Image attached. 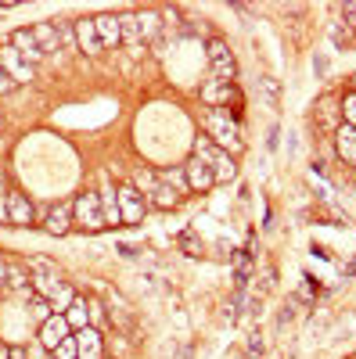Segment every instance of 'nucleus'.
I'll return each mask as SVG.
<instances>
[{
  "label": "nucleus",
  "mask_w": 356,
  "mask_h": 359,
  "mask_svg": "<svg viewBox=\"0 0 356 359\" xmlns=\"http://www.w3.org/2000/svg\"><path fill=\"white\" fill-rule=\"evenodd\" d=\"M115 194H119V212H123V223H140L144 219V208H147V198L133 184H123Z\"/></svg>",
  "instance_id": "7ed1b4c3"
},
{
  "label": "nucleus",
  "mask_w": 356,
  "mask_h": 359,
  "mask_svg": "<svg viewBox=\"0 0 356 359\" xmlns=\"http://www.w3.org/2000/svg\"><path fill=\"white\" fill-rule=\"evenodd\" d=\"M331 43H335L338 50H349V47H352V29L342 25V22H335V25H331Z\"/></svg>",
  "instance_id": "bb28decb"
},
{
  "label": "nucleus",
  "mask_w": 356,
  "mask_h": 359,
  "mask_svg": "<svg viewBox=\"0 0 356 359\" xmlns=\"http://www.w3.org/2000/svg\"><path fill=\"white\" fill-rule=\"evenodd\" d=\"M335 147H338V155H342L345 162H356V130L342 123V126L335 130Z\"/></svg>",
  "instance_id": "2eb2a0df"
},
{
  "label": "nucleus",
  "mask_w": 356,
  "mask_h": 359,
  "mask_svg": "<svg viewBox=\"0 0 356 359\" xmlns=\"http://www.w3.org/2000/svg\"><path fill=\"white\" fill-rule=\"evenodd\" d=\"M0 287H8V266L0 262Z\"/></svg>",
  "instance_id": "79ce46f5"
},
{
  "label": "nucleus",
  "mask_w": 356,
  "mask_h": 359,
  "mask_svg": "<svg viewBox=\"0 0 356 359\" xmlns=\"http://www.w3.org/2000/svg\"><path fill=\"white\" fill-rule=\"evenodd\" d=\"M86 313H91V327H94V331H98V327L108 320V316H105V306L98 302V298H94V302H86Z\"/></svg>",
  "instance_id": "7c9ffc66"
},
{
  "label": "nucleus",
  "mask_w": 356,
  "mask_h": 359,
  "mask_svg": "<svg viewBox=\"0 0 356 359\" xmlns=\"http://www.w3.org/2000/svg\"><path fill=\"white\" fill-rule=\"evenodd\" d=\"M0 223H8V194H0Z\"/></svg>",
  "instance_id": "a19ab883"
},
{
  "label": "nucleus",
  "mask_w": 356,
  "mask_h": 359,
  "mask_svg": "<svg viewBox=\"0 0 356 359\" xmlns=\"http://www.w3.org/2000/svg\"><path fill=\"white\" fill-rule=\"evenodd\" d=\"M133 187H137L140 194H152V191L159 187V176H155V172H147V169H144V172H137V184H133Z\"/></svg>",
  "instance_id": "c756f323"
},
{
  "label": "nucleus",
  "mask_w": 356,
  "mask_h": 359,
  "mask_svg": "<svg viewBox=\"0 0 356 359\" xmlns=\"http://www.w3.org/2000/svg\"><path fill=\"white\" fill-rule=\"evenodd\" d=\"M352 184H356V172H352Z\"/></svg>",
  "instance_id": "a18cd8bd"
},
{
  "label": "nucleus",
  "mask_w": 356,
  "mask_h": 359,
  "mask_svg": "<svg viewBox=\"0 0 356 359\" xmlns=\"http://www.w3.org/2000/svg\"><path fill=\"white\" fill-rule=\"evenodd\" d=\"M15 86H18V83H15V79H11V76L4 72V69H0V97H4V94H11Z\"/></svg>",
  "instance_id": "72a5a7b5"
},
{
  "label": "nucleus",
  "mask_w": 356,
  "mask_h": 359,
  "mask_svg": "<svg viewBox=\"0 0 356 359\" xmlns=\"http://www.w3.org/2000/svg\"><path fill=\"white\" fill-rule=\"evenodd\" d=\"M98 198H101V212H105V226H119L123 223V212H119V194H115V187H101L98 191Z\"/></svg>",
  "instance_id": "4468645a"
},
{
  "label": "nucleus",
  "mask_w": 356,
  "mask_h": 359,
  "mask_svg": "<svg viewBox=\"0 0 356 359\" xmlns=\"http://www.w3.org/2000/svg\"><path fill=\"white\" fill-rule=\"evenodd\" d=\"M119 29H123V43L140 47V40H144V29H140V18H137V15H119Z\"/></svg>",
  "instance_id": "f3484780"
},
{
  "label": "nucleus",
  "mask_w": 356,
  "mask_h": 359,
  "mask_svg": "<svg viewBox=\"0 0 356 359\" xmlns=\"http://www.w3.org/2000/svg\"><path fill=\"white\" fill-rule=\"evenodd\" d=\"M205 126V137H209L220 151H242V130H237V123L230 118V108H209L202 118Z\"/></svg>",
  "instance_id": "f257e3e1"
},
{
  "label": "nucleus",
  "mask_w": 356,
  "mask_h": 359,
  "mask_svg": "<svg viewBox=\"0 0 356 359\" xmlns=\"http://www.w3.org/2000/svg\"><path fill=\"white\" fill-rule=\"evenodd\" d=\"M338 111H342V123L356 130V94H352V90L345 94V101H342V108H338Z\"/></svg>",
  "instance_id": "cd10ccee"
},
{
  "label": "nucleus",
  "mask_w": 356,
  "mask_h": 359,
  "mask_svg": "<svg viewBox=\"0 0 356 359\" xmlns=\"http://www.w3.org/2000/svg\"><path fill=\"white\" fill-rule=\"evenodd\" d=\"M40 348H47V352H54L58 345H62L65 338H72V331H69V323H65V316H51L47 323H40Z\"/></svg>",
  "instance_id": "423d86ee"
},
{
  "label": "nucleus",
  "mask_w": 356,
  "mask_h": 359,
  "mask_svg": "<svg viewBox=\"0 0 356 359\" xmlns=\"http://www.w3.org/2000/svg\"><path fill=\"white\" fill-rule=\"evenodd\" d=\"M72 33H76V43H79V50H83V54H101V50H105V47H101V40H98L94 18H79V22L72 25Z\"/></svg>",
  "instance_id": "1a4fd4ad"
},
{
  "label": "nucleus",
  "mask_w": 356,
  "mask_h": 359,
  "mask_svg": "<svg viewBox=\"0 0 356 359\" xmlns=\"http://www.w3.org/2000/svg\"><path fill=\"white\" fill-rule=\"evenodd\" d=\"M8 223H15V226L33 223V201H29L25 194H18V191L8 194Z\"/></svg>",
  "instance_id": "9b49d317"
},
{
  "label": "nucleus",
  "mask_w": 356,
  "mask_h": 359,
  "mask_svg": "<svg viewBox=\"0 0 356 359\" xmlns=\"http://www.w3.org/2000/svg\"><path fill=\"white\" fill-rule=\"evenodd\" d=\"M180 241H184V248H187V255H202V248L195 245V237H191V233H184V237H180Z\"/></svg>",
  "instance_id": "e433bc0d"
},
{
  "label": "nucleus",
  "mask_w": 356,
  "mask_h": 359,
  "mask_svg": "<svg viewBox=\"0 0 356 359\" xmlns=\"http://www.w3.org/2000/svg\"><path fill=\"white\" fill-rule=\"evenodd\" d=\"M94 29H98V40H101V47H115V43H123V29H119V15H98V18H94Z\"/></svg>",
  "instance_id": "f8f14e48"
},
{
  "label": "nucleus",
  "mask_w": 356,
  "mask_h": 359,
  "mask_svg": "<svg viewBox=\"0 0 356 359\" xmlns=\"http://www.w3.org/2000/svg\"><path fill=\"white\" fill-rule=\"evenodd\" d=\"M54 359H79V355H76V338H65L62 345H58V348H54Z\"/></svg>",
  "instance_id": "2f4dec72"
},
{
  "label": "nucleus",
  "mask_w": 356,
  "mask_h": 359,
  "mask_svg": "<svg viewBox=\"0 0 356 359\" xmlns=\"http://www.w3.org/2000/svg\"><path fill=\"white\" fill-rule=\"evenodd\" d=\"M202 101H209L213 108H223V104L237 101V86H234V83H216V79H209V83L202 86Z\"/></svg>",
  "instance_id": "9d476101"
},
{
  "label": "nucleus",
  "mask_w": 356,
  "mask_h": 359,
  "mask_svg": "<svg viewBox=\"0 0 356 359\" xmlns=\"http://www.w3.org/2000/svg\"><path fill=\"white\" fill-rule=\"evenodd\" d=\"M291 316H295V309H291V306H284V309H281V316H277V327L291 323Z\"/></svg>",
  "instance_id": "4c0bfd02"
},
{
  "label": "nucleus",
  "mask_w": 356,
  "mask_h": 359,
  "mask_svg": "<svg viewBox=\"0 0 356 359\" xmlns=\"http://www.w3.org/2000/svg\"><path fill=\"white\" fill-rule=\"evenodd\" d=\"M33 40L40 43V50L44 54H51V50H58V25L54 22H40V25H33Z\"/></svg>",
  "instance_id": "dca6fc26"
},
{
  "label": "nucleus",
  "mask_w": 356,
  "mask_h": 359,
  "mask_svg": "<svg viewBox=\"0 0 356 359\" xmlns=\"http://www.w3.org/2000/svg\"><path fill=\"white\" fill-rule=\"evenodd\" d=\"M72 338H76V355L79 359H101L105 355V338H101V331H94V327H83V331H76Z\"/></svg>",
  "instance_id": "0eeeda50"
},
{
  "label": "nucleus",
  "mask_w": 356,
  "mask_h": 359,
  "mask_svg": "<svg viewBox=\"0 0 356 359\" xmlns=\"http://www.w3.org/2000/svg\"><path fill=\"white\" fill-rule=\"evenodd\" d=\"M249 352H252V355L263 352V334H252V338H249Z\"/></svg>",
  "instance_id": "58836bf2"
},
{
  "label": "nucleus",
  "mask_w": 356,
  "mask_h": 359,
  "mask_svg": "<svg viewBox=\"0 0 356 359\" xmlns=\"http://www.w3.org/2000/svg\"><path fill=\"white\" fill-rule=\"evenodd\" d=\"M152 205L155 208H176V205H180V194H176L173 187H166V184H159L152 191Z\"/></svg>",
  "instance_id": "4be33fe9"
},
{
  "label": "nucleus",
  "mask_w": 356,
  "mask_h": 359,
  "mask_svg": "<svg viewBox=\"0 0 356 359\" xmlns=\"http://www.w3.org/2000/svg\"><path fill=\"white\" fill-rule=\"evenodd\" d=\"M65 323H69V331H83V327H91V313H86L83 298H76V302L65 309Z\"/></svg>",
  "instance_id": "6ab92c4d"
},
{
  "label": "nucleus",
  "mask_w": 356,
  "mask_h": 359,
  "mask_svg": "<svg viewBox=\"0 0 356 359\" xmlns=\"http://www.w3.org/2000/svg\"><path fill=\"white\" fill-rule=\"evenodd\" d=\"M69 226H72V205H54L51 212H47L44 230L54 233V237H62V233H69Z\"/></svg>",
  "instance_id": "ddd939ff"
},
{
  "label": "nucleus",
  "mask_w": 356,
  "mask_h": 359,
  "mask_svg": "<svg viewBox=\"0 0 356 359\" xmlns=\"http://www.w3.org/2000/svg\"><path fill=\"white\" fill-rule=\"evenodd\" d=\"M352 94H356V76H352Z\"/></svg>",
  "instance_id": "c03bdc74"
},
{
  "label": "nucleus",
  "mask_w": 356,
  "mask_h": 359,
  "mask_svg": "<svg viewBox=\"0 0 356 359\" xmlns=\"http://www.w3.org/2000/svg\"><path fill=\"white\" fill-rule=\"evenodd\" d=\"M29 316H33L37 323H47L51 316H54V309H51V302H47V298H29Z\"/></svg>",
  "instance_id": "5701e85b"
},
{
  "label": "nucleus",
  "mask_w": 356,
  "mask_h": 359,
  "mask_svg": "<svg viewBox=\"0 0 356 359\" xmlns=\"http://www.w3.org/2000/svg\"><path fill=\"white\" fill-rule=\"evenodd\" d=\"M313 72H317V79L328 76V57H324V54H313Z\"/></svg>",
  "instance_id": "473e14b6"
},
{
  "label": "nucleus",
  "mask_w": 356,
  "mask_h": 359,
  "mask_svg": "<svg viewBox=\"0 0 356 359\" xmlns=\"http://www.w3.org/2000/svg\"><path fill=\"white\" fill-rule=\"evenodd\" d=\"M72 223H79L83 230H91V233L105 230V212H101V198H98L94 191H86V194H79V198L72 201Z\"/></svg>",
  "instance_id": "f03ea898"
},
{
  "label": "nucleus",
  "mask_w": 356,
  "mask_h": 359,
  "mask_svg": "<svg viewBox=\"0 0 356 359\" xmlns=\"http://www.w3.org/2000/svg\"><path fill=\"white\" fill-rule=\"evenodd\" d=\"M8 287H11V291H22V294H29V287H33V277H25L18 266H8Z\"/></svg>",
  "instance_id": "a878e982"
},
{
  "label": "nucleus",
  "mask_w": 356,
  "mask_h": 359,
  "mask_svg": "<svg viewBox=\"0 0 356 359\" xmlns=\"http://www.w3.org/2000/svg\"><path fill=\"white\" fill-rule=\"evenodd\" d=\"M115 252H119V255H123V259H133V255H137V248H133V245H119Z\"/></svg>",
  "instance_id": "ea45409f"
},
{
  "label": "nucleus",
  "mask_w": 356,
  "mask_h": 359,
  "mask_svg": "<svg viewBox=\"0 0 356 359\" xmlns=\"http://www.w3.org/2000/svg\"><path fill=\"white\" fill-rule=\"evenodd\" d=\"M72 302H76V291H72V287L65 284L62 291H58V294L51 298V309H54V316H65V309H69Z\"/></svg>",
  "instance_id": "b1692460"
},
{
  "label": "nucleus",
  "mask_w": 356,
  "mask_h": 359,
  "mask_svg": "<svg viewBox=\"0 0 356 359\" xmlns=\"http://www.w3.org/2000/svg\"><path fill=\"white\" fill-rule=\"evenodd\" d=\"M29 266L37 269V277H58V266L51 259H44V255H33V259H29Z\"/></svg>",
  "instance_id": "c85d7f7f"
},
{
  "label": "nucleus",
  "mask_w": 356,
  "mask_h": 359,
  "mask_svg": "<svg viewBox=\"0 0 356 359\" xmlns=\"http://www.w3.org/2000/svg\"><path fill=\"white\" fill-rule=\"evenodd\" d=\"M8 359H25V352H22V348H11V352H8Z\"/></svg>",
  "instance_id": "37998d69"
},
{
  "label": "nucleus",
  "mask_w": 356,
  "mask_h": 359,
  "mask_svg": "<svg viewBox=\"0 0 356 359\" xmlns=\"http://www.w3.org/2000/svg\"><path fill=\"white\" fill-rule=\"evenodd\" d=\"M184 176H187V187L191 191H213L216 187V176H213V165L209 162H202V158H187V165H184Z\"/></svg>",
  "instance_id": "39448f33"
},
{
  "label": "nucleus",
  "mask_w": 356,
  "mask_h": 359,
  "mask_svg": "<svg viewBox=\"0 0 356 359\" xmlns=\"http://www.w3.org/2000/svg\"><path fill=\"white\" fill-rule=\"evenodd\" d=\"M11 47L18 50V57H22L29 69H37L44 57H47V54L40 50V43L33 40V29H15V33H11Z\"/></svg>",
  "instance_id": "20e7f679"
},
{
  "label": "nucleus",
  "mask_w": 356,
  "mask_h": 359,
  "mask_svg": "<svg viewBox=\"0 0 356 359\" xmlns=\"http://www.w3.org/2000/svg\"><path fill=\"white\" fill-rule=\"evenodd\" d=\"M62 287H65L62 277H33V294H37V298H47V302H51V298L62 291Z\"/></svg>",
  "instance_id": "412c9836"
},
{
  "label": "nucleus",
  "mask_w": 356,
  "mask_h": 359,
  "mask_svg": "<svg viewBox=\"0 0 356 359\" xmlns=\"http://www.w3.org/2000/svg\"><path fill=\"white\" fill-rule=\"evenodd\" d=\"M209 165H213V176H216V184H230V180L237 176V165H234V158H230L227 151H216V158H213Z\"/></svg>",
  "instance_id": "a211bd4d"
},
{
  "label": "nucleus",
  "mask_w": 356,
  "mask_h": 359,
  "mask_svg": "<svg viewBox=\"0 0 356 359\" xmlns=\"http://www.w3.org/2000/svg\"><path fill=\"white\" fill-rule=\"evenodd\" d=\"M342 18H345L342 25H356V4H345L342 8Z\"/></svg>",
  "instance_id": "c9c22d12"
},
{
  "label": "nucleus",
  "mask_w": 356,
  "mask_h": 359,
  "mask_svg": "<svg viewBox=\"0 0 356 359\" xmlns=\"http://www.w3.org/2000/svg\"><path fill=\"white\" fill-rule=\"evenodd\" d=\"M259 90H263L266 104H270V108H277V101H281V83H277L274 76H263V79H259Z\"/></svg>",
  "instance_id": "393cba45"
},
{
  "label": "nucleus",
  "mask_w": 356,
  "mask_h": 359,
  "mask_svg": "<svg viewBox=\"0 0 356 359\" xmlns=\"http://www.w3.org/2000/svg\"><path fill=\"white\" fill-rule=\"evenodd\" d=\"M277 137H281V130H277V126H270V133H266V147H270V151H277V144H281Z\"/></svg>",
  "instance_id": "f704fd0d"
},
{
  "label": "nucleus",
  "mask_w": 356,
  "mask_h": 359,
  "mask_svg": "<svg viewBox=\"0 0 356 359\" xmlns=\"http://www.w3.org/2000/svg\"><path fill=\"white\" fill-rule=\"evenodd\" d=\"M0 69H4L15 83H29V79H33V69H29L25 62H22V57H18V50L8 43V47H0Z\"/></svg>",
  "instance_id": "6e6552de"
},
{
  "label": "nucleus",
  "mask_w": 356,
  "mask_h": 359,
  "mask_svg": "<svg viewBox=\"0 0 356 359\" xmlns=\"http://www.w3.org/2000/svg\"><path fill=\"white\" fill-rule=\"evenodd\" d=\"M159 184L173 187V191L180 194V198L191 191V187H187V176H184V165H176V169H162V172H159Z\"/></svg>",
  "instance_id": "aec40b11"
}]
</instances>
